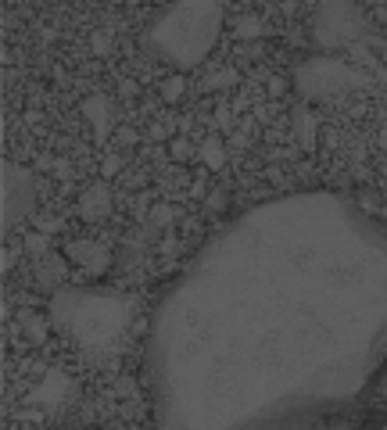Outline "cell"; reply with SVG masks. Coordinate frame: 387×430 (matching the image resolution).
Instances as JSON below:
<instances>
[{
    "instance_id": "obj_1",
    "label": "cell",
    "mask_w": 387,
    "mask_h": 430,
    "mask_svg": "<svg viewBox=\"0 0 387 430\" xmlns=\"http://www.w3.org/2000/svg\"><path fill=\"white\" fill-rule=\"evenodd\" d=\"M129 298L115 294V291H83V287H72V291H58L54 301H51V316L54 323L75 337V344L101 362L115 340L122 337L126 323H129Z\"/></svg>"
},
{
    "instance_id": "obj_2",
    "label": "cell",
    "mask_w": 387,
    "mask_h": 430,
    "mask_svg": "<svg viewBox=\"0 0 387 430\" xmlns=\"http://www.w3.org/2000/svg\"><path fill=\"white\" fill-rule=\"evenodd\" d=\"M219 4H176L169 8L154 29H151V50H158L165 61L186 68V65H198L208 47L212 36L219 29Z\"/></svg>"
},
{
    "instance_id": "obj_3",
    "label": "cell",
    "mask_w": 387,
    "mask_h": 430,
    "mask_svg": "<svg viewBox=\"0 0 387 430\" xmlns=\"http://www.w3.org/2000/svg\"><path fill=\"white\" fill-rule=\"evenodd\" d=\"M0 176H4V219H0V226L11 230L18 219H26L33 212L36 180H33L29 168L15 165L11 158H4V165H0Z\"/></svg>"
},
{
    "instance_id": "obj_4",
    "label": "cell",
    "mask_w": 387,
    "mask_h": 430,
    "mask_svg": "<svg viewBox=\"0 0 387 430\" xmlns=\"http://www.w3.org/2000/svg\"><path fill=\"white\" fill-rule=\"evenodd\" d=\"M72 387H75L72 377H68L61 366H51V370L43 373V380L29 391V405H36V409H43V412H58V409H65Z\"/></svg>"
},
{
    "instance_id": "obj_5",
    "label": "cell",
    "mask_w": 387,
    "mask_h": 430,
    "mask_svg": "<svg viewBox=\"0 0 387 430\" xmlns=\"http://www.w3.org/2000/svg\"><path fill=\"white\" fill-rule=\"evenodd\" d=\"M65 258L75 262L90 276H105L112 269V251L105 244H97V240H68L65 244Z\"/></svg>"
},
{
    "instance_id": "obj_6",
    "label": "cell",
    "mask_w": 387,
    "mask_h": 430,
    "mask_svg": "<svg viewBox=\"0 0 387 430\" xmlns=\"http://www.w3.org/2000/svg\"><path fill=\"white\" fill-rule=\"evenodd\" d=\"M79 115L90 122V129L97 133V136H108L112 129H115V122H119V104L112 101V97H105V94H90L83 104H79Z\"/></svg>"
},
{
    "instance_id": "obj_7",
    "label": "cell",
    "mask_w": 387,
    "mask_h": 430,
    "mask_svg": "<svg viewBox=\"0 0 387 430\" xmlns=\"http://www.w3.org/2000/svg\"><path fill=\"white\" fill-rule=\"evenodd\" d=\"M112 212H115V194L108 183H90L79 194V215L86 222H105V219H112Z\"/></svg>"
},
{
    "instance_id": "obj_8",
    "label": "cell",
    "mask_w": 387,
    "mask_h": 430,
    "mask_svg": "<svg viewBox=\"0 0 387 430\" xmlns=\"http://www.w3.org/2000/svg\"><path fill=\"white\" fill-rule=\"evenodd\" d=\"M290 122H295V133H298L302 147L312 151V147H316V122H312V112H309L305 104H298L295 112H290Z\"/></svg>"
},
{
    "instance_id": "obj_9",
    "label": "cell",
    "mask_w": 387,
    "mask_h": 430,
    "mask_svg": "<svg viewBox=\"0 0 387 430\" xmlns=\"http://www.w3.org/2000/svg\"><path fill=\"white\" fill-rule=\"evenodd\" d=\"M176 215H179L176 208H169V205H158V208L147 215V222H144V226H147L154 237H161V233H169V230L176 226Z\"/></svg>"
},
{
    "instance_id": "obj_10",
    "label": "cell",
    "mask_w": 387,
    "mask_h": 430,
    "mask_svg": "<svg viewBox=\"0 0 387 430\" xmlns=\"http://www.w3.org/2000/svg\"><path fill=\"white\" fill-rule=\"evenodd\" d=\"M18 323L26 326V337H29V340H36V344H43V340H47V319H43L40 312L22 308V312H18Z\"/></svg>"
},
{
    "instance_id": "obj_11",
    "label": "cell",
    "mask_w": 387,
    "mask_h": 430,
    "mask_svg": "<svg viewBox=\"0 0 387 430\" xmlns=\"http://www.w3.org/2000/svg\"><path fill=\"white\" fill-rule=\"evenodd\" d=\"M198 158H201L208 168H223V161H226V147H223V140H219V136H208V140L198 147Z\"/></svg>"
},
{
    "instance_id": "obj_12",
    "label": "cell",
    "mask_w": 387,
    "mask_h": 430,
    "mask_svg": "<svg viewBox=\"0 0 387 430\" xmlns=\"http://www.w3.org/2000/svg\"><path fill=\"white\" fill-rule=\"evenodd\" d=\"M158 94H161V101H169V104H176L183 94H186V75H179V72H172V75H165L161 82H158Z\"/></svg>"
},
{
    "instance_id": "obj_13",
    "label": "cell",
    "mask_w": 387,
    "mask_h": 430,
    "mask_svg": "<svg viewBox=\"0 0 387 430\" xmlns=\"http://www.w3.org/2000/svg\"><path fill=\"white\" fill-rule=\"evenodd\" d=\"M194 154H198V147H194L186 136H172V140H169V158H172V161L183 165V161H190Z\"/></svg>"
},
{
    "instance_id": "obj_14",
    "label": "cell",
    "mask_w": 387,
    "mask_h": 430,
    "mask_svg": "<svg viewBox=\"0 0 387 430\" xmlns=\"http://www.w3.org/2000/svg\"><path fill=\"white\" fill-rule=\"evenodd\" d=\"M233 82H237V72H233V68H216V72L205 75V86H208V90H226V86H233Z\"/></svg>"
},
{
    "instance_id": "obj_15",
    "label": "cell",
    "mask_w": 387,
    "mask_h": 430,
    "mask_svg": "<svg viewBox=\"0 0 387 430\" xmlns=\"http://www.w3.org/2000/svg\"><path fill=\"white\" fill-rule=\"evenodd\" d=\"M262 33H265V26H262L258 15H244L240 26H237V36H240V40H255V36H262Z\"/></svg>"
},
{
    "instance_id": "obj_16",
    "label": "cell",
    "mask_w": 387,
    "mask_h": 430,
    "mask_svg": "<svg viewBox=\"0 0 387 430\" xmlns=\"http://www.w3.org/2000/svg\"><path fill=\"white\" fill-rule=\"evenodd\" d=\"M230 208V190L219 187L216 194H208V212H226Z\"/></svg>"
},
{
    "instance_id": "obj_17",
    "label": "cell",
    "mask_w": 387,
    "mask_h": 430,
    "mask_svg": "<svg viewBox=\"0 0 387 430\" xmlns=\"http://www.w3.org/2000/svg\"><path fill=\"white\" fill-rule=\"evenodd\" d=\"M93 50H97V54H112V50H115L112 36H108V33H93Z\"/></svg>"
},
{
    "instance_id": "obj_18",
    "label": "cell",
    "mask_w": 387,
    "mask_h": 430,
    "mask_svg": "<svg viewBox=\"0 0 387 430\" xmlns=\"http://www.w3.org/2000/svg\"><path fill=\"white\" fill-rule=\"evenodd\" d=\"M29 251H33V254H43V251H47V237H40V233L29 237Z\"/></svg>"
},
{
    "instance_id": "obj_19",
    "label": "cell",
    "mask_w": 387,
    "mask_h": 430,
    "mask_svg": "<svg viewBox=\"0 0 387 430\" xmlns=\"http://www.w3.org/2000/svg\"><path fill=\"white\" fill-rule=\"evenodd\" d=\"M119 168H122V158H119V154H112V158H108V165H105V172H119Z\"/></svg>"
},
{
    "instance_id": "obj_20",
    "label": "cell",
    "mask_w": 387,
    "mask_h": 430,
    "mask_svg": "<svg viewBox=\"0 0 387 430\" xmlns=\"http://www.w3.org/2000/svg\"><path fill=\"white\" fill-rule=\"evenodd\" d=\"M122 97H137V86L133 82H122Z\"/></svg>"
}]
</instances>
